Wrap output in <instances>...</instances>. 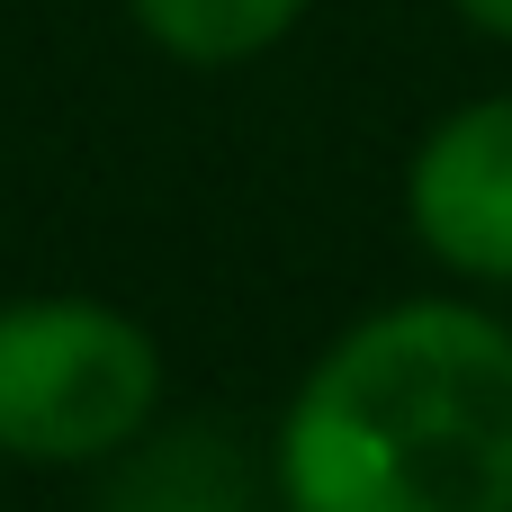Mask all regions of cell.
I'll list each match as a JSON object with an SVG mask.
<instances>
[{
	"mask_svg": "<svg viewBox=\"0 0 512 512\" xmlns=\"http://www.w3.org/2000/svg\"><path fill=\"white\" fill-rule=\"evenodd\" d=\"M279 512H512V324L396 297L333 333L270 441Z\"/></svg>",
	"mask_w": 512,
	"mask_h": 512,
	"instance_id": "6da1fadb",
	"label": "cell"
},
{
	"mask_svg": "<svg viewBox=\"0 0 512 512\" xmlns=\"http://www.w3.org/2000/svg\"><path fill=\"white\" fill-rule=\"evenodd\" d=\"M162 423V342L81 288L0 297V459L108 468Z\"/></svg>",
	"mask_w": 512,
	"mask_h": 512,
	"instance_id": "7a4b0ae2",
	"label": "cell"
},
{
	"mask_svg": "<svg viewBox=\"0 0 512 512\" xmlns=\"http://www.w3.org/2000/svg\"><path fill=\"white\" fill-rule=\"evenodd\" d=\"M405 234L468 288H512V90L459 99L405 153Z\"/></svg>",
	"mask_w": 512,
	"mask_h": 512,
	"instance_id": "3957f363",
	"label": "cell"
},
{
	"mask_svg": "<svg viewBox=\"0 0 512 512\" xmlns=\"http://www.w3.org/2000/svg\"><path fill=\"white\" fill-rule=\"evenodd\" d=\"M90 512H279V486L243 450V432H225V423H153L144 441H126L99 468Z\"/></svg>",
	"mask_w": 512,
	"mask_h": 512,
	"instance_id": "277c9868",
	"label": "cell"
},
{
	"mask_svg": "<svg viewBox=\"0 0 512 512\" xmlns=\"http://www.w3.org/2000/svg\"><path fill=\"white\" fill-rule=\"evenodd\" d=\"M315 0H126L135 36L189 72H234L252 54H270L279 36H297Z\"/></svg>",
	"mask_w": 512,
	"mask_h": 512,
	"instance_id": "5b68a950",
	"label": "cell"
},
{
	"mask_svg": "<svg viewBox=\"0 0 512 512\" xmlns=\"http://www.w3.org/2000/svg\"><path fill=\"white\" fill-rule=\"evenodd\" d=\"M450 9H459L486 45H512V0H450Z\"/></svg>",
	"mask_w": 512,
	"mask_h": 512,
	"instance_id": "8992f818",
	"label": "cell"
}]
</instances>
